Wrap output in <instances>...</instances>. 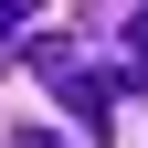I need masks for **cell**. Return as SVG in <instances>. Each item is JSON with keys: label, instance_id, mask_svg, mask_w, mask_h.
I'll use <instances>...</instances> for the list:
<instances>
[{"label": "cell", "instance_id": "3957f363", "mask_svg": "<svg viewBox=\"0 0 148 148\" xmlns=\"http://www.w3.org/2000/svg\"><path fill=\"white\" fill-rule=\"evenodd\" d=\"M11 148H64V138H53V127H21V138H11Z\"/></svg>", "mask_w": 148, "mask_h": 148}, {"label": "cell", "instance_id": "6da1fadb", "mask_svg": "<svg viewBox=\"0 0 148 148\" xmlns=\"http://www.w3.org/2000/svg\"><path fill=\"white\" fill-rule=\"evenodd\" d=\"M11 32H32V0H0V42H11Z\"/></svg>", "mask_w": 148, "mask_h": 148}, {"label": "cell", "instance_id": "7a4b0ae2", "mask_svg": "<svg viewBox=\"0 0 148 148\" xmlns=\"http://www.w3.org/2000/svg\"><path fill=\"white\" fill-rule=\"evenodd\" d=\"M127 64L148 74V11H138V21H127Z\"/></svg>", "mask_w": 148, "mask_h": 148}]
</instances>
